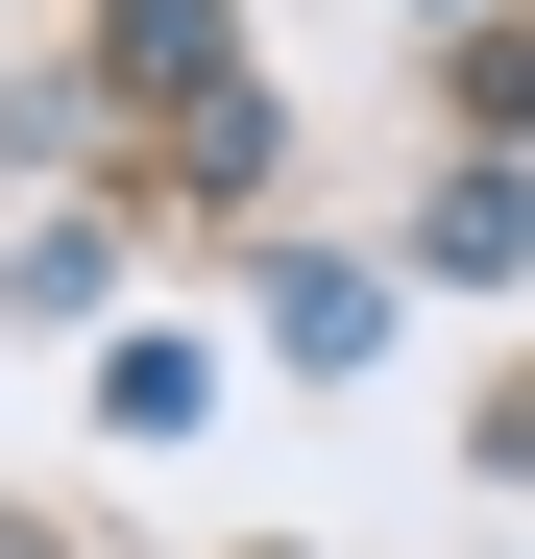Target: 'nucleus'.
<instances>
[{
    "label": "nucleus",
    "mask_w": 535,
    "mask_h": 559,
    "mask_svg": "<svg viewBox=\"0 0 535 559\" xmlns=\"http://www.w3.org/2000/svg\"><path fill=\"white\" fill-rule=\"evenodd\" d=\"M268 341H293V365H341V341H390V293H366V267H317V243H293V267H268Z\"/></svg>",
    "instance_id": "nucleus-1"
}]
</instances>
